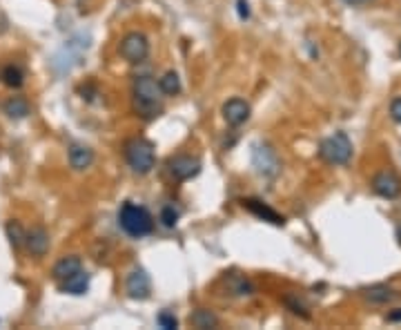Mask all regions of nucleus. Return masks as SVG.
Segmentation results:
<instances>
[{"mask_svg": "<svg viewBox=\"0 0 401 330\" xmlns=\"http://www.w3.org/2000/svg\"><path fill=\"white\" fill-rule=\"evenodd\" d=\"M132 103H134V112L139 114L141 119L145 121L156 119V116L163 112L159 83H156L152 76H139L132 87Z\"/></svg>", "mask_w": 401, "mask_h": 330, "instance_id": "1", "label": "nucleus"}, {"mask_svg": "<svg viewBox=\"0 0 401 330\" xmlns=\"http://www.w3.org/2000/svg\"><path fill=\"white\" fill-rule=\"evenodd\" d=\"M119 226L123 228L125 235H130L134 239L148 237L154 230V217L150 215L148 208L136 206V203L127 201L119 210Z\"/></svg>", "mask_w": 401, "mask_h": 330, "instance_id": "2", "label": "nucleus"}, {"mask_svg": "<svg viewBox=\"0 0 401 330\" xmlns=\"http://www.w3.org/2000/svg\"><path fill=\"white\" fill-rule=\"evenodd\" d=\"M125 159L127 165L136 172V174H148L154 168V145L148 139H132L125 143Z\"/></svg>", "mask_w": 401, "mask_h": 330, "instance_id": "3", "label": "nucleus"}, {"mask_svg": "<svg viewBox=\"0 0 401 330\" xmlns=\"http://www.w3.org/2000/svg\"><path fill=\"white\" fill-rule=\"evenodd\" d=\"M319 157L330 165H348L352 159V141L346 132H335L319 143Z\"/></svg>", "mask_w": 401, "mask_h": 330, "instance_id": "4", "label": "nucleus"}, {"mask_svg": "<svg viewBox=\"0 0 401 330\" xmlns=\"http://www.w3.org/2000/svg\"><path fill=\"white\" fill-rule=\"evenodd\" d=\"M252 165H254V170L266 179H275L281 172V161L277 157L275 148L268 143L252 145Z\"/></svg>", "mask_w": 401, "mask_h": 330, "instance_id": "5", "label": "nucleus"}, {"mask_svg": "<svg viewBox=\"0 0 401 330\" xmlns=\"http://www.w3.org/2000/svg\"><path fill=\"white\" fill-rule=\"evenodd\" d=\"M119 54L125 58L127 63H143L145 58L150 56V41L148 36L141 34V32H130L121 38V45H119Z\"/></svg>", "mask_w": 401, "mask_h": 330, "instance_id": "6", "label": "nucleus"}, {"mask_svg": "<svg viewBox=\"0 0 401 330\" xmlns=\"http://www.w3.org/2000/svg\"><path fill=\"white\" fill-rule=\"evenodd\" d=\"M125 290L130 299H136V302H145L152 295V279L150 275L145 273L143 268H134L130 275H127L125 281Z\"/></svg>", "mask_w": 401, "mask_h": 330, "instance_id": "7", "label": "nucleus"}, {"mask_svg": "<svg viewBox=\"0 0 401 330\" xmlns=\"http://www.w3.org/2000/svg\"><path fill=\"white\" fill-rule=\"evenodd\" d=\"M168 170L176 181H190L201 172V161L190 154H179L168 161Z\"/></svg>", "mask_w": 401, "mask_h": 330, "instance_id": "8", "label": "nucleus"}, {"mask_svg": "<svg viewBox=\"0 0 401 330\" xmlns=\"http://www.w3.org/2000/svg\"><path fill=\"white\" fill-rule=\"evenodd\" d=\"M373 192L379 194L381 199H397L401 194V179L393 170H381L373 177Z\"/></svg>", "mask_w": 401, "mask_h": 330, "instance_id": "9", "label": "nucleus"}, {"mask_svg": "<svg viewBox=\"0 0 401 330\" xmlns=\"http://www.w3.org/2000/svg\"><path fill=\"white\" fill-rule=\"evenodd\" d=\"M223 119H226V123L230 125V128H239V125H243L248 119H250V103L243 101V99H230L223 103Z\"/></svg>", "mask_w": 401, "mask_h": 330, "instance_id": "10", "label": "nucleus"}, {"mask_svg": "<svg viewBox=\"0 0 401 330\" xmlns=\"http://www.w3.org/2000/svg\"><path fill=\"white\" fill-rule=\"evenodd\" d=\"M241 203H243V208L250 210L254 217L268 221V223H272V226H283V223H286V219H283L277 210H272L268 203H263L259 199H243Z\"/></svg>", "mask_w": 401, "mask_h": 330, "instance_id": "11", "label": "nucleus"}, {"mask_svg": "<svg viewBox=\"0 0 401 330\" xmlns=\"http://www.w3.org/2000/svg\"><path fill=\"white\" fill-rule=\"evenodd\" d=\"M25 248L32 257H45L50 250V235L45 228H34L25 235Z\"/></svg>", "mask_w": 401, "mask_h": 330, "instance_id": "12", "label": "nucleus"}, {"mask_svg": "<svg viewBox=\"0 0 401 330\" xmlns=\"http://www.w3.org/2000/svg\"><path fill=\"white\" fill-rule=\"evenodd\" d=\"M67 159H70V165L76 172H83L94 163V150L83 143H72L70 152H67Z\"/></svg>", "mask_w": 401, "mask_h": 330, "instance_id": "13", "label": "nucleus"}, {"mask_svg": "<svg viewBox=\"0 0 401 330\" xmlns=\"http://www.w3.org/2000/svg\"><path fill=\"white\" fill-rule=\"evenodd\" d=\"M58 288H61V293H65V295L81 297L90 290V275H87L85 270H78L76 275L67 277L65 281H58Z\"/></svg>", "mask_w": 401, "mask_h": 330, "instance_id": "14", "label": "nucleus"}, {"mask_svg": "<svg viewBox=\"0 0 401 330\" xmlns=\"http://www.w3.org/2000/svg\"><path fill=\"white\" fill-rule=\"evenodd\" d=\"M78 270H83V261L81 257H76V255H67L63 259H58L54 268H52V277L56 281H65L67 277H72L76 275Z\"/></svg>", "mask_w": 401, "mask_h": 330, "instance_id": "15", "label": "nucleus"}, {"mask_svg": "<svg viewBox=\"0 0 401 330\" xmlns=\"http://www.w3.org/2000/svg\"><path fill=\"white\" fill-rule=\"evenodd\" d=\"M364 297H366V302L375 304V306H388V304H393L395 299H397V293L390 286H386V284H377V286L366 288Z\"/></svg>", "mask_w": 401, "mask_h": 330, "instance_id": "16", "label": "nucleus"}, {"mask_svg": "<svg viewBox=\"0 0 401 330\" xmlns=\"http://www.w3.org/2000/svg\"><path fill=\"white\" fill-rule=\"evenodd\" d=\"M3 110L9 119L21 121V119H27L29 116V103H27V99H23V96H12V99L5 101Z\"/></svg>", "mask_w": 401, "mask_h": 330, "instance_id": "17", "label": "nucleus"}, {"mask_svg": "<svg viewBox=\"0 0 401 330\" xmlns=\"http://www.w3.org/2000/svg\"><path fill=\"white\" fill-rule=\"evenodd\" d=\"M0 81L3 85L12 87V90H18V87H23L25 83V72L21 65H5L3 70H0Z\"/></svg>", "mask_w": 401, "mask_h": 330, "instance_id": "18", "label": "nucleus"}, {"mask_svg": "<svg viewBox=\"0 0 401 330\" xmlns=\"http://www.w3.org/2000/svg\"><path fill=\"white\" fill-rule=\"evenodd\" d=\"M190 324L199 330H210V328H219V317L212 313V310H205V308H199L194 310L190 315Z\"/></svg>", "mask_w": 401, "mask_h": 330, "instance_id": "19", "label": "nucleus"}, {"mask_svg": "<svg viewBox=\"0 0 401 330\" xmlns=\"http://www.w3.org/2000/svg\"><path fill=\"white\" fill-rule=\"evenodd\" d=\"M5 232H7V239H9V244H12L14 250H21L25 248V228L21 226V221H16V219H9L7 221V226H5Z\"/></svg>", "mask_w": 401, "mask_h": 330, "instance_id": "20", "label": "nucleus"}, {"mask_svg": "<svg viewBox=\"0 0 401 330\" xmlns=\"http://www.w3.org/2000/svg\"><path fill=\"white\" fill-rule=\"evenodd\" d=\"M159 90L165 96H176L181 92V79L176 72H165L159 79Z\"/></svg>", "mask_w": 401, "mask_h": 330, "instance_id": "21", "label": "nucleus"}, {"mask_svg": "<svg viewBox=\"0 0 401 330\" xmlns=\"http://www.w3.org/2000/svg\"><path fill=\"white\" fill-rule=\"evenodd\" d=\"M226 281H228L230 295H252L254 293V286L250 284L246 277H241V275H228Z\"/></svg>", "mask_w": 401, "mask_h": 330, "instance_id": "22", "label": "nucleus"}, {"mask_svg": "<svg viewBox=\"0 0 401 330\" xmlns=\"http://www.w3.org/2000/svg\"><path fill=\"white\" fill-rule=\"evenodd\" d=\"M283 304H286L292 313L295 315H301L303 319H308L310 317V313H308V306L301 302V299H297L295 295H288V297H283Z\"/></svg>", "mask_w": 401, "mask_h": 330, "instance_id": "23", "label": "nucleus"}, {"mask_svg": "<svg viewBox=\"0 0 401 330\" xmlns=\"http://www.w3.org/2000/svg\"><path fill=\"white\" fill-rule=\"evenodd\" d=\"M161 221L165 228H174L176 221H179V210H174V206H165L161 210Z\"/></svg>", "mask_w": 401, "mask_h": 330, "instance_id": "24", "label": "nucleus"}, {"mask_svg": "<svg viewBox=\"0 0 401 330\" xmlns=\"http://www.w3.org/2000/svg\"><path fill=\"white\" fill-rule=\"evenodd\" d=\"M156 322H159V326L165 328V330L179 328V319H176L172 313H168V310H163V313H159V317H156Z\"/></svg>", "mask_w": 401, "mask_h": 330, "instance_id": "25", "label": "nucleus"}, {"mask_svg": "<svg viewBox=\"0 0 401 330\" xmlns=\"http://www.w3.org/2000/svg\"><path fill=\"white\" fill-rule=\"evenodd\" d=\"M390 116H393L395 123H401V96L390 101Z\"/></svg>", "mask_w": 401, "mask_h": 330, "instance_id": "26", "label": "nucleus"}, {"mask_svg": "<svg viewBox=\"0 0 401 330\" xmlns=\"http://www.w3.org/2000/svg\"><path fill=\"white\" fill-rule=\"evenodd\" d=\"M239 16L246 21V18H250V5L248 0H239Z\"/></svg>", "mask_w": 401, "mask_h": 330, "instance_id": "27", "label": "nucleus"}, {"mask_svg": "<svg viewBox=\"0 0 401 330\" xmlns=\"http://www.w3.org/2000/svg\"><path fill=\"white\" fill-rule=\"evenodd\" d=\"M388 322H390V324H397V322H401V308L393 310V313L388 315Z\"/></svg>", "mask_w": 401, "mask_h": 330, "instance_id": "28", "label": "nucleus"}, {"mask_svg": "<svg viewBox=\"0 0 401 330\" xmlns=\"http://www.w3.org/2000/svg\"><path fill=\"white\" fill-rule=\"evenodd\" d=\"M346 3H348V5H355V7H357V5H368V3H375V0H346Z\"/></svg>", "mask_w": 401, "mask_h": 330, "instance_id": "29", "label": "nucleus"}, {"mask_svg": "<svg viewBox=\"0 0 401 330\" xmlns=\"http://www.w3.org/2000/svg\"><path fill=\"white\" fill-rule=\"evenodd\" d=\"M397 239H399V244H401V223L397 226Z\"/></svg>", "mask_w": 401, "mask_h": 330, "instance_id": "30", "label": "nucleus"}]
</instances>
